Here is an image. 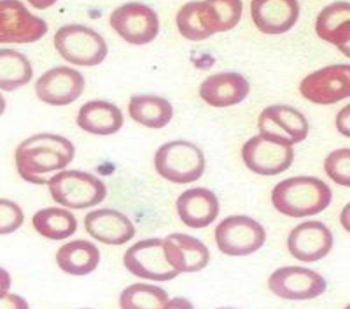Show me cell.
Wrapping results in <instances>:
<instances>
[{
  "mask_svg": "<svg viewBox=\"0 0 350 309\" xmlns=\"http://www.w3.org/2000/svg\"><path fill=\"white\" fill-rule=\"evenodd\" d=\"M75 152L73 142L66 137L48 133L34 135L16 148V170L29 184L47 185L53 175L71 164Z\"/></svg>",
  "mask_w": 350,
  "mask_h": 309,
  "instance_id": "obj_1",
  "label": "cell"
},
{
  "mask_svg": "<svg viewBox=\"0 0 350 309\" xmlns=\"http://www.w3.org/2000/svg\"><path fill=\"white\" fill-rule=\"evenodd\" d=\"M272 204L288 217L301 218L323 212L332 201V191L316 177L298 176L281 181L271 193Z\"/></svg>",
  "mask_w": 350,
  "mask_h": 309,
  "instance_id": "obj_2",
  "label": "cell"
},
{
  "mask_svg": "<svg viewBox=\"0 0 350 309\" xmlns=\"http://www.w3.org/2000/svg\"><path fill=\"white\" fill-rule=\"evenodd\" d=\"M53 201L71 210H86L107 198V186L101 179L83 170H61L48 181Z\"/></svg>",
  "mask_w": 350,
  "mask_h": 309,
  "instance_id": "obj_3",
  "label": "cell"
},
{
  "mask_svg": "<svg viewBox=\"0 0 350 309\" xmlns=\"http://www.w3.org/2000/svg\"><path fill=\"white\" fill-rule=\"evenodd\" d=\"M53 45L63 60L87 68L101 64L109 51L105 38L98 31L81 24L60 27L55 31Z\"/></svg>",
  "mask_w": 350,
  "mask_h": 309,
  "instance_id": "obj_4",
  "label": "cell"
},
{
  "mask_svg": "<svg viewBox=\"0 0 350 309\" xmlns=\"http://www.w3.org/2000/svg\"><path fill=\"white\" fill-rule=\"evenodd\" d=\"M155 170L166 180L190 184L201 178L205 170V157L196 144L176 140L163 144L154 157Z\"/></svg>",
  "mask_w": 350,
  "mask_h": 309,
  "instance_id": "obj_5",
  "label": "cell"
},
{
  "mask_svg": "<svg viewBox=\"0 0 350 309\" xmlns=\"http://www.w3.org/2000/svg\"><path fill=\"white\" fill-rule=\"evenodd\" d=\"M266 231L258 221L245 215L229 216L218 224L215 240L222 254L243 257L262 249Z\"/></svg>",
  "mask_w": 350,
  "mask_h": 309,
  "instance_id": "obj_6",
  "label": "cell"
},
{
  "mask_svg": "<svg viewBox=\"0 0 350 309\" xmlns=\"http://www.w3.org/2000/svg\"><path fill=\"white\" fill-rule=\"evenodd\" d=\"M48 24L20 1H0V44H33L47 34Z\"/></svg>",
  "mask_w": 350,
  "mask_h": 309,
  "instance_id": "obj_7",
  "label": "cell"
},
{
  "mask_svg": "<svg viewBox=\"0 0 350 309\" xmlns=\"http://www.w3.org/2000/svg\"><path fill=\"white\" fill-rule=\"evenodd\" d=\"M124 265L135 277L157 282L174 280L180 275L168 264L161 239H146L131 245L124 255Z\"/></svg>",
  "mask_w": 350,
  "mask_h": 309,
  "instance_id": "obj_8",
  "label": "cell"
},
{
  "mask_svg": "<svg viewBox=\"0 0 350 309\" xmlns=\"http://www.w3.org/2000/svg\"><path fill=\"white\" fill-rule=\"evenodd\" d=\"M110 25L125 42L137 46L153 42L160 31L157 12L142 3L118 7L111 14Z\"/></svg>",
  "mask_w": 350,
  "mask_h": 309,
  "instance_id": "obj_9",
  "label": "cell"
},
{
  "mask_svg": "<svg viewBox=\"0 0 350 309\" xmlns=\"http://www.w3.org/2000/svg\"><path fill=\"white\" fill-rule=\"evenodd\" d=\"M259 135L279 144L291 146L306 139L309 124L303 113L290 105H271L258 118Z\"/></svg>",
  "mask_w": 350,
  "mask_h": 309,
  "instance_id": "obj_10",
  "label": "cell"
},
{
  "mask_svg": "<svg viewBox=\"0 0 350 309\" xmlns=\"http://www.w3.org/2000/svg\"><path fill=\"white\" fill-rule=\"evenodd\" d=\"M270 291L288 301H308L327 291V281L309 268L286 266L271 273L268 280Z\"/></svg>",
  "mask_w": 350,
  "mask_h": 309,
  "instance_id": "obj_11",
  "label": "cell"
},
{
  "mask_svg": "<svg viewBox=\"0 0 350 309\" xmlns=\"http://www.w3.org/2000/svg\"><path fill=\"white\" fill-rule=\"evenodd\" d=\"M84 77L70 66H55L44 72L35 84L38 99L53 107L72 105L85 90Z\"/></svg>",
  "mask_w": 350,
  "mask_h": 309,
  "instance_id": "obj_12",
  "label": "cell"
},
{
  "mask_svg": "<svg viewBox=\"0 0 350 309\" xmlns=\"http://www.w3.org/2000/svg\"><path fill=\"white\" fill-rule=\"evenodd\" d=\"M242 159L246 167L253 173L275 176L292 165L294 150L291 146L272 142L262 135H257L244 144Z\"/></svg>",
  "mask_w": 350,
  "mask_h": 309,
  "instance_id": "obj_13",
  "label": "cell"
},
{
  "mask_svg": "<svg viewBox=\"0 0 350 309\" xmlns=\"http://www.w3.org/2000/svg\"><path fill=\"white\" fill-rule=\"evenodd\" d=\"M304 97L317 105H332L350 94V68L348 64L321 68L301 81Z\"/></svg>",
  "mask_w": 350,
  "mask_h": 309,
  "instance_id": "obj_14",
  "label": "cell"
},
{
  "mask_svg": "<svg viewBox=\"0 0 350 309\" xmlns=\"http://www.w3.org/2000/svg\"><path fill=\"white\" fill-rule=\"evenodd\" d=\"M333 234L321 221H305L296 226L288 238V249L295 260L314 263L323 260L333 247Z\"/></svg>",
  "mask_w": 350,
  "mask_h": 309,
  "instance_id": "obj_15",
  "label": "cell"
},
{
  "mask_svg": "<svg viewBox=\"0 0 350 309\" xmlns=\"http://www.w3.org/2000/svg\"><path fill=\"white\" fill-rule=\"evenodd\" d=\"M163 245L168 264L179 273L201 271L211 260L208 247L185 233H172L163 240Z\"/></svg>",
  "mask_w": 350,
  "mask_h": 309,
  "instance_id": "obj_16",
  "label": "cell"
},
{
  "mask_svg": "<svg viewBox=\"0 0 350 309\" xmlns=\"http://www.w3.org/2000/svg\"><path fill=\"white\" fill-rule=\"evenodd\" d=\"M85 229L94 240L107 245H123L136 236V227L125 214L111 209L89 212Z\"/></svg>",
  "mask_w": 350,
  "mask_h": 309,
  "instance_id": "obj_17",
  "label": "cell"
},
{
  "mask_svg": "<svg viewBox=\"0 0 350 309\" xmlns=\"http://www.w3.org/2000/svg\"><path fill=\"white\" fill-rule=\"evenodd\" d=\"M252 18L264 34H283L297 22L301 8L294 0H254Z\"/></svg>",
  "mask_w": 350,
  "mask_h": 309,
  "instance_id": "obj_18",
  "label": "cell"
},
{
  "mask_svg": "<svg viewBox=\"0 0 350 309\" xmlns=\"http://www.w3.org/2000/svg\"><path fill=\"white\" fill-rule=\"evenodd\" d=\"M178 215L190 228H206L219 214V202L214 192L206 188L189 189L176 202Z\"/></svg>",
  "mask_w": 350,
  "mask_h": 309,
  "instance_id": "obj_19",
  "label": "cell"
},
{
  "mask_svg": "<svg viewBox=\"0 0 350 309\" xmlns=\"http://www.w3.org/2000/svg\"><path fill=\"white\" fill-rule=\"evenodd\" d=\"M248 94V81L241 74L231 72L207 77L200 87L202 99L215 108H227L238 105L247 97Z\"/></svg>",
  "mask_w": 350,
  "mask_h": 309,
  "instance_id": "obj_20",
  "label": "cell"
},
{
  "mask_svg": "<svg viewBox=\"0 0 350 309\" xmlns=\"http://www.w3.org/2000/svg\"><path fill=\"white\" fill-rule=\"evenodd\" d=\"M76 124L88 134L110 136L123 127V112L113 103L103 100H92L81 105L77 113Z\"/></svg>",
  "mask_w": 350,
  "mask_h": 309,
  "instance_id": "obj_21",
  "label": "cell"
},
{
  "mask_svg": "<svg viewBox=\"0 0 350 309\" xmlns=\"http://www.w3.org/2000/svg\"><path fill=\"white\" fill-rule=\"evenodd\" d=\"M101 260L96 244L84 239L63 244L57 251L55 262L63 273L75 277L90 275L97 269Z\"/></svg>",
  "mask_w": 350,
  "mask_h": 309,
  "instance_id": "obj_22",
  "label": "cell"
},
{
  "mask_svg": "<svg viewBox=\"0 0 350 309\" xmlns=\"http://www.w3.org/2000/svg\"><path fill=\"white\" fill-rule=\"evenodd\" d=\"M316 31L321 40L340 48L349 57V3H335L325 7L317 18Z\"/></svg>",
  "mask_w": 350,
  "mask_h": 309,
  "instance_id": "obj_23",
  "label": "cell"
},
{
  "mask_svg": "<svg viewBox=\"0 0 350 309\" xmlns=\"http://www.w3.org/2000/svg\"><path fill=\"white\" fill-rule=\"evenodd\" d=\"M178 29L189 40H204L217 33V24L211 1L189 3L176 18Z\"/></svg>",
  "mask_w": 350,
  "mask_h": 309,
  "instance_id": "obj_24",
  "label": "cell"
},
{
  "mask_svg": "<svg viewBox=\"0 0 350 309\" xmlns=\"http://www.w3.org/2000/svg\"><path fill=\"white\" fill-rule=\"evenodd\" d=\"M129 112L133 121L149 129H163L174 116L170 101L149 94L133 96L129 101Z\"/></svg>",
  "mask_w": 350,
  "mask_h": 309,
  "instance_id": "obj_25",
  "label": "cell"
},
{
  "mask_svg": "<svg viewBox=\"0 0 350 309\" xmlns=\"http://www.w3.org/2000/svg\"><path fill=\"white\" fill-rule=\"evenodd\" d=\"M31 224L38 234L53 241L71 238L79 226L73 213L55 206L46 207L35 213Z\"/></svg>",
  "mask_w": 350,
  "mask_h": 309,
  "instance_id": "obj_26",
  "label": "cell"
},
{
  "mask_svg": "<svg viewBox=\"0 0 350 309\" xmlns=\"http://www.w3.org/2000/svg\"><path fill=\"white\" fill-rule=\"evenodd\" d=\"M34 70L27 55L16 50L0 49V90L16 92L29 84Z\"/></svg>",
  "mask_w": 350,
  "mask_h": 309,
  "instance_id": "obj_27",
  "label": "cell"
},
{
  "mask_svg": "<svg viewBox=\"0 0 350 309\" xmlns=\"http://www.w3.org/2000/svg\"><path fill=\"white\" fill-rule=\"evenodd\" d=\"M168 299L167 292L160 286L135 283L120 293V309H162Z\"/></svg>",
  "mask_w": 350,
  "mask_h": 309,
  "instance_id": "obj_28",
  "label": "cell"
},
{
  "mask_svg": "<svg viewBox=\"0 0 350 309\" xmlns=\"http://www.w3.org/2000/svg\"><path fill=\"white\" fill-rule=\"evenodd\" d=\"M218 33L230 31L238 25L242 16V3L239 0H211Z\"/></svg>",
  "mask_w": 350,
  "mask_h": 309,
  "instance_id": "obj_29",
  "label": "cell"
},
{
  "mask_svg": "<svg viewBox=\"0 0 350 309\" xmlns=\"http://www.w3.org/2000/svg\"><path fill=\"white\" fill-rule=\"evenodd\" d=\"M350 150L338 149L329 153L324 162L325 173L337 185L350 186Z\"/></svg>",
  "mask_w": 350,
  "mask_h": 309,
  "instance_id": "obj_30",
  "label": "cell"
},
{
  "mask_svg": "<svg viewBox=\"0 0 350 309\" xmlns=\"http://www.w3.org/2000/svg\"><path fill=\"white\" fill-rule=\"evenodd\" d=\"M24 216L22 207L14 201L0 199V236L16 232L23 225Z\"/></svg>",
  "mask_w": 350,
  "mask_h": 309,
  "instance_id": "obj_31",
  "label": "cell"
},
{
  "mask_svg": "<svg viewBox=\"0 0 350 309\" xmlns=\"http://www.w3.org/2000/svg\"><path fill=\"white\" fill-rule=\"evenodd\" d=\"M0 309H29V305L22 296L8 293L0 299Z\"/></svg>",
  "mask_w": 350,
  "mask_h": 309,
  "instance_id": "obj_32",
  "label": "cell"
},
{
  "mask_svg": "<svg viewBox=\"0 0 350 309\" xmlns=\"http://www.w3.org/2000/svg\"><path fill=\"white\" fill-rule=\"evenodd\" d=\"M336 125L338 131L346 137H349V105L342 109L336 118Z\"/></svg>",
  "mask_w": 350,
  "mask_h": 309,
  "instance_id": "obj_33",
  "label": "cell"
},
{
  "mask_svg": "<svg viewBox=\"0 0 350 309\" xmlns=\"http://www.w3.org/2000/svg\"><path fill=\"white\" fill-rule=\"evenodd\" d=\"M162 309H194L193 305L185 297H174L168 299Z\"/></svg>",
  "mask_w": 350,
  "mask_h": 309,
  "instance_id": "obj_34",
  "label": "cell"
},
{
  "mask_svg": "<svg viewBox=\"0 0 350 309\" xmlns=\"http://www.w3.org/2000/svg\"><path fill=\"white\" fill-rule=\"evenodd\" d=\"M11 279L10 273L5 269V268L0 267V299L8 294L11 288Z\"/></svg>",
  "mask_w": 350,
  "mask_h": 309,
  "instance_id": "obj_35",
  "label": "cell"
},
{
  "mask_svg": "<svg viewBox=\"0 0 350 309\" xmlns=\"http://www.w3.org/2000/svg\"><path fill=\"white\" fill-rule=\"evenodd\" d=\"M7 109V103H5V97L0 94V116H3Z\"/></svg>",
  "mask_w": 350,
  "mask_h": 309,
  "instance_id": "obj_36",
  "label": "cell"
},
{
  "mask_svg": "<svg viewBox=\"0 0 350 309\" xmlns=\"http://www.w3.org/2000/svg\"><path fill=\"white\" fill-rule=\"evenodd\" d=\"M216 309H235V308H231V307H221V308H216Z\"/></svg>",
  "mask_w": 350,
  "mask_h": 309,
  "instance_id": "obj_37",
  "label": "cell"
},
{
  "mask_svg": "<svg viewBox=\"0 0 350 309\" xmlns=\"http://www.w3.org/2000/svg\"><path fill=\"white\" fill-rule=\"evenodd\" d=\"M79 309H92V308H79Z\"/></svg>",
  "mask_w": 350,
  "mask_h": 309,
  "instance_id": "obj_38",
  "label": "cell"
}]
</instances>
